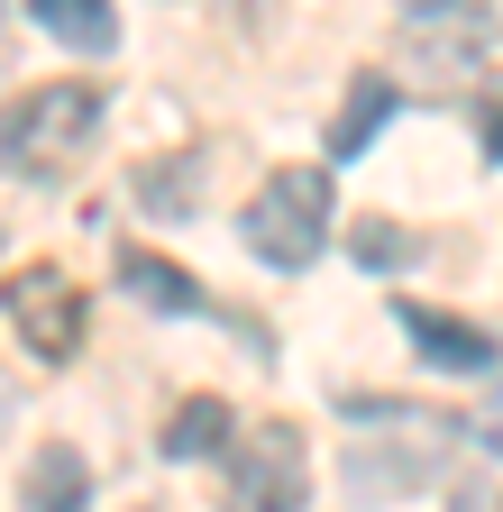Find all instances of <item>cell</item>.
I'll return each instance as SVG.
<instances>
[{
    "mask_svg": "<svg viewBox=\"0 0 503 512\" xmlns=\"http://www.w3.org/2000/svg\"><path fill=\"white\" fill-rule=\"evenodd\" d=\"M220 439H229V403L220 394H193V403L165 421V458H211Z\"/></svg>",
    "mask_w": 503,
    "mask_h": 512,
    "instance_id": "9",
    "label": "cell"
},
{
    "mask_svg": "<svg viewBox=\"0 0 503 512\" xmlns=\"http://www.w3.org/2000/svg\"><path fill=\"white\" fill-rule=\"evenodd\" d=\"M403 19H458V0H403Z\"/></svg>",
    "mask_w": 503,
    "mask_h": 512,
    "instance_id": "14",
    "label": "cell"
},
{
    "mask_svg": "<svg viewBox=\"0 0 503 512\" xmlns=\"http://www.w3.org/2000/svg\"><path fill=\"white\" fill-rule=\"evenodd\" d=\"M485 448H503V412H494V421H485Z\"/></svg>",
    "mask_w": 503,
    "mask_h": 512,
    "instance_id": "15",
    "label": "cell"
},
{
    "mask_svg": "<svg viewBox=\"0 0 503 512\" xmlns=\"http://www.w3.org/2000/svg\"><path fill=\"white\" fill-rule=\"evenodd\" d=\"M485 156H494V165H503V92H494V101H485Z\"/></svg>",
    "mask_w": 503,
    "mask_h": 512,
    "instance_id": "13",
    "label": "cell"
},
{
    "mask_svg": "<svg viewBox=\"0 0 503 512\" xmlns=\"http://www.w3.org/2000/svg\"><path fill=\"white\" fill-rule=\"evenodd\" d=\"M28 503L37 512H83V458L74 448H46V458L28 467Z\"/></svg>",
    "mask_w": 503,
    "mask_h": 512,
    "instance_id": "10",
    "label": "cell"
},
{
    "mask_svg": "<svg viewBox=\"0 0 503 512\" xmlns=\"http://www.w3.org/2000/svg\"><path fill=\"white\" fill-rule=\"evenodd\" d=\"M385 119H394V83H385V74H357V83H348V110L330 119V156H366V138H375Z\"/></svg>",
    "mask_w": 503,
    "mask_h": 512,
    "instance_id": "8",
    "label": "cell"
},
{
    "mask_svg": "<svg viewBox=\"0 0 503 512\" xmlns=\"http://www.w3.org/2000/svg\"><path fill=\"white\" fill-rule=\"evenodd\" d=\"M238 229H247V247H257L266 266H311V256L330 247V174L321 165H275L247 192Z\"/></svg>",
    "mask_w": 503,
    "mask_h": 512,
    "instance_id": "2",
    "label": "cell"
},
{
    "mask_svg": "<svg viewBox=\"0 0 503 512\" xmlns=\"http://www.w3.org/2000/svg\"><path fill=\"white\" fill-rule=\"evenodd\" d=\"M92 128H101V83H83V74L37 83V92H19L10 110H0V165L46 183V174H65L92 147Z\"/></svg>",
    "mask_w": 503,
    "mask_h": 512,
    "instance_id": "1",
    "label": "cell"
},
{
    "mask_svg": "<svg viewBox=\"0 0 503 512\" xmlns=\"http://www.w3.org/2000/svg\"><path fill=\"white\" fill-rule=\"evenodd\" d=\"M357 256H366V266H403V256H412V229H385V220H375V229H357Z\"/></svg>",
    "mask_w": 503,
    "mask_h": 512,
    "instance_id": "12",
    "label": "cell"
},
{
    "mask_svg": "<svg viewBox=\"0 0 503 512\" xmlns=\"http://www.w3.org/2000/svg\"><path fill=\"white\" fill-rule=\"evenodd\" d=\"M302 476H311V458H302V430L293 421L247 430L229 448V512H293L302 503Z\"/></svg>",
    "mask_w": 503,
    "mask_h": 512,
    "instance_id": "3",
    "label": "cell"
},
{
    "mask_svg": "<svg viewBox=\"0 0 503 512\" xmlns=\"http://www.w3.org/2000/svg\"><path fill=\"white\" fill-rule=\"evenodd\" d=\"M138 192H147L156 211H183V202H193V156H174V165H147V174H138Z\"/></svg>",
    "mask_w": 503,
    "mask_h": 512,
    "instance_id": "11",
    "label": "cell"
},
{
    "mask_svg": "<svg viewBox=\"0 0 503 512\" xmlns=\"http://www.w3.org/2000/svg\"><path fill=\"white\" fill-rule=\"evenodd\" d=\"M37 28L46 37H65L74 55H110L119 46V19H110V0H28Z\"/></svg>",
    "mask_w": 503,
    "mask_h": 512,
    "instance_id": "6",
    "label": "cell"
},
{
    "mask_svg": "<svg viewBox=\"0 0 503 512\" xmlns=\"http://www.w3.org/2000/svg\"><path fill=\"white\" fill-rule=\"evenodd\" d=\"M119 284H129L147 311H211V302H202V284L183 275V266H165V256H147V247L119 256Z\"/></svg>",
    "mask_w": 503,
    "mask_h": 512,
    "instance_id": "7",
    "label": "cell"
},
{
    "mask_svg": "<svg viewBox=\"0 0 503 512\" xmlns=\"http://www.w3.org/2000/svg\"><path fill=\"white\" fill-rule=\"evenodd\" d=\"M10 320H19V339L46 357V366H65L74 348H83V284L65 275V266H19L10 275Z\"/></svg>",
    "mask_w": 503,
    "mask_h": 512,
    "instance_id": "4",
    "label": "cell"
},
{
    "mask_svg": "<svg viewBox=\"0 0 503 512\" xmlns=\"http://www.w3.org/2000/svg\"><path fill=\"white\" fill-rule=\"evenodd\" d=\"M403 330L421 339L430 366H458V375H485V366H494V339L467 330V320H449V311H430V302H403Z\"/></svg>",
    "mask_w": 503,
    "mask_h": 512,
    "instance_id": "5",
    "label": "cell"
}]
</instances>
